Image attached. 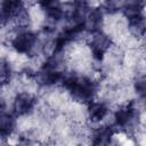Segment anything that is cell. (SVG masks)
Masks as SVG:
<instances>
[{
    "label": "cell",
    "instance_id": "6da1fadb",
    "mask_svg": "<svg viewBox=\"0 0 146 146\" xmlns=\"http://www.w3.org/2000/svg\"><path fill=\"white\" fill-rule=\"evenodd\" d=\"M89 46H90V54L92 55L94 59L102 62L105 54H107L108 49L112 47V39L107 33H104L103 31H98L90 34Z\"/></svg>",
    "mask_w": 146,
    "mask_h": 146
},
{
    "label": "cell",
    "instance_id": "7a4b0ae2",
    "mask_svg": "<svg viewBox=\"0 0 146 146\" xmlns=\"http://www.w3.org/2000/svg\"><path fill=\"white\" fill-rule=\"evenodd\" d=\"M35 105V97L33 94L29 91H21L17 92L14 97L13 108L14 113L17 116H26L30 114Z\"/></svg>",
    "mask_w": 146,
    "mask_h": 146
},
{
    "label": "cell",
    "instance_id": "52a82bcc",
    "mask_svg": "<svg viewBox=\"0 0 146 146\" xmlns=\"http://www.w3.org/2000/svg\"><path fill=\"white\" fill-rule=\"evenodd\" d=\"M135 91L140 98H144V96H145V76L143 74L137 76L135 80Z\"/></svg>",
    "mask_w": 146,
    "mask_h": 146
},
{
    "label": "cell",
    "instance_id": "ba28073f",
    "mask_svg": "<svg viewBox=\"0 0 146 146\" xmlns=\"http://www.w3.org/2000/svg\"><path fill=\"white\" fill-rule=\"evenodd\" d=\"M39 1V6L43 11H48L50 9L57 8L60 6L59 0H38Z\"/></svg>",
    "mask_w": 146,
    "mask_h": 146
},
{
    "label": "cell",
    "instance_id": "277c9868",
    "mask_svg": "<svg viewBox=\"0 0 146 146\" xmlns=\"http://www.w3.org/2000/svg\"><path fill=\"white\" fill-rule=\"evenodd\" d=\"M108 115V106L104 102H96L91 100L88 103V108H87V117L91 123H100L104 121Z\"/></svg>",
    "mask_w": 146,
    "mask_h": 146
},
{
    "label": "cell",
    "instance_id": "5b68a950",
    "mask_svg": "<svg viewBox=\"0 0 146 146\" xmlns=\"http://www.w3.org/2000/svg\"><path fill=\"white\" fill-rule=\"evenodd\" d=\"M127 26H128V30L132 36H135L136 39L143 38L144 33H145V18H144L143 14L128 19Z\"/></svg>",
    "mask_w": 146,
    "mask_h": 146
},
{
    "label": "cell",
    "instance_id": "8992f818",
    "mask_svg": "<svg viewBox=\"0 0 146 146\" xmlns=\"http://www.w3.org/2000/svg\"><path fill=\"white\" fill-rule=\"evenodd\" d=\"M11 75L10 63L5 58H0V88H3L10 83Z\"/></svg>",
    "mask_w": 146,
    "mask_h": 146
},
{
    "label": "cell",
    "instance_id": "3957f363",
    "mask_svg": "<svg viewBox=\"0 0 146 146\" xmlns=\"http://www.w3.org/2000/svg\"><path fill=\"white\" fill-rule=\"evenodd\" d=\"M105 18H104V9L103 8H92L89 9L87 13L84 21H83V30L91 34L98 31H102L104 26Z\"/></svg>",
    "mask_w": 146,
    "mask_h": 146
}]
</instances>
